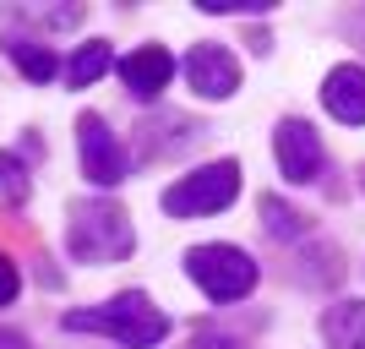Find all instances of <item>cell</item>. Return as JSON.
<instances>
[{
    "instance_id": "3957f363",
    "label": "cell",
    "mask_w": 365,
    "mask_h": 349,
    "mask_svg": "<svg viewBox=\"0 0 365 349\" xmlns=\"http://www.w3.org/2000/svg\"><path fill=\"white\" fill-rule=\"evenodd\" d=\"M185 273H191V284L218 305L245 300V295L257 289V278H262L257 262H251V251H240V246H191V251H185Z\"/></svg>"
},
{
    "instance_id": "ac0fdd59",
    "label": "cell",
    "mask_w": 365,
    "mask_h": 349,
    "mask_svg": "<svg viewBox=\"0 0 365 349\" xmlns=\"http://www.w3.org/2000/svg\"><path fill=\"white\" fill-rule=\"evenodd\" d=\"M0 349H28V338L11 333V328H0Z\"/></svg>"
},
{
    "instance_id": "ba28073f",
    "label": "cell",
    "mask_w": 365,
    "mask_h": 349,
    "mask_svg": "<svg viewBox=\"0 0 365 349\" xmlns=\"http://www.w3.org/2000/svg\"><path fill=\"white\" fill-rule=\"evenodd\" d=\"M169 76H175V55L164 44H142L120 61V82L131 98H158L169 88Z\"/></svg>"
},
{
    "instance_id": "5b68a950",
    "label": "cell",
    "mask_w": 365,
    "mask_h": 349,
    "mask_svg": "<svg viewBox=\"0 0 365 349\" xmlns=\"http://www.w3.org/2000/svg\"><path fill=\"white\" fill-rule=\"evenodd\" d=\"M76 148H82V175H88L98 191H109V186L125 181V169H131V158H125L120 137L109 131L104 115H76Z\"/></svg>"
},
{
    "instance_id": "52a82bcc",
    "label": "cell",
    "mask_w": 365,
    "mask_h": 349,
    "mask_svg": "<svg viewBox=\"0 0 365 349\" xmlns=\"http://www.w3.org/2000/svg\"><path fill=\"white\" fill-rule=\"evenodd\" d=\"M273 158H278V169H284V181H294V186L317 181V175H322V137L305 121H278Z\"/></svg>"
},
{
    "instance_id": "7a4b0ae2",
    "label": "cell",
    "mask_w": 365,
    "mask_h": 349,
    "mask_svg": "<svg viewBox=\"0 0 365 349\" xmlns=\"http://www.w3.org/2000/svg\"><path fill=\"white\" fill-rule=\"evenodd\" d=\"M131 213L115 197H76L66 208V251L76 262H120L131 257Z\"/></svg>"
},
{
    "instance_id": "e0dca14e",
    "label": "cell",
    "mask_w": 365,
    "mask_h": 349,
    "mask_svg": "<svg viewBox=\"0 0 365 349\" xmlns=\"http://www.w3.org/2000/svg\"><path fill=\"white\" fill-rule=\"evenodd\" d=\"M185 349H240L235 338H224V333H213V328H202V333H191V344Z\"/></svg>"
},
{
    "instance_id": "8fae6325",
    "label": "cell",
    "mask_w": 365,
    "mask_h": 349,
    "mask_svg": "<svg viewBox=\"0 0 365 349\" xmlns=\"http://www.w3.org/2000/svg\"><path fill=\"white\" fill-rule=\"evenodd\" d=\"M6 55H11V66L28 76V82H55V76H61V61H55L44 44H28V39H6Z\"/></svg>"
},
{
    "instance_id": "2e32d148",
    "label": "cell",
    "mask_w": 365,
    "mask_h": 349,
    "mask_svg": "<svg viewBox=\"0 0 365 349\" xmlns=\"http://www.w3.org/2000/svg\"><path fill=\"white\" fill-rule=\"evenodd\" d=\"M16 289H22V273H16V262L0 251V305H11V300H16Z\"/></svg>"
},
{
    "instance_id": "9a60e30c",
    "label": "cell",
    "mask_w": 365,
    "mask_h": 349,
    "mask_svg": "<svg viewBox=\"0 0 365 349\" xmlns=\"http://www.w3.org/2000/svg\"><path fill=\"white\" fill-rule=\"evenodd\" d=\"M197 6L207 16H235V11H251V16H257V11H273V0H197Z\"/></svg>"
},
{
    "instance_id": "8992f818",
    "label": "cell",
    "mask_w": 365,
    "mask_h": 349,
    "mask_svg": "<svg viewBox=\"0 0 365 349\" xmlns=\"http://www.w3.org/2000/svg\"><path fill=\"white\" fill-rule=\"evenodd\" d=\"M185 82H191L197 98H213L218 104V98H229V93L240 88V61H235L224 44L207 39V44H197L191 55H185Z\"/></svg>"
},
{
    "instance_id": "5bb4252c",
    "label": "cell",
    "mask_w": 365,
    "mask_h": 349,
    "mask_svg": "<svg viewBox=\"0 0 365 349\" xmlns=\"http://www.w3.org/2000/svg\"><path fill=\"white\" fill-rule=\"evenodd\" d=\"M0 197H28V169L11 153H0Z\"/></svg>"
},
{
    "instance_id": "4fadbf2b",
    "label": "cell",
    "mask_w": 365,
    "mask_h": 349,
    "mask_svg": "<svg viewBox=\"0 0 365 349\" xmlns=\"http://www.w3.org/2000/svg\"><path fill=\"white\" fill-rule=\"evenodd\" d=\"M104 71H109V44L104 39H88V44L66 61V82H71V88H93Z\"/></svg>"
},
{
    "instance_id": "30bf717a",
    "label": "cell",
    "mask_w": 365,
    "mask_h": 349,
    "mask_svg": "<svg viewBox=\"0 0 365 349\" xmlns=\"http://www.w3.org/2000/svg\"><path fill=\"white\" fill-rule=\"evenodd\" d=\"M322 338L333 349H365V300H344L322 317Z\"/></svg>"
},
{
    "instance_id": "7c38bea8",
    "label": "cell",
    "mask_w": 365,
    "mask_h": 349,
    "mask_svg": "<svg viewBox=\"0 0 365 349\" xmlns=\"http://www.w3.org/2000/svg\"><path fill=\"white\" fill-rule=\"evenodd\" d=\"M262 229H267L273 241H305L311 218H305L300 208H289L284 197H262Z\"/></svg>"
},
{
    "instance_id": "d6986e66",
    "label": "cell",
    "mask_w": 365,
    "mask_h": 349,
    "mask_svg": "<svg viewBox=\"0 0 365 349\" xmlns=\"http://www.w3.org/2000/svg\"><path fill=\"white\" fill-rule=\"evenodd\" d=\"M360 186H365V164H360Z\"/></svg>"
},
{
    "instance_id": "6da1fadb",
    "label": "cell",
    "mask_w": 365,
    "mask_h": 349,
    "mask_svg": "<svg viewBox=\"0 0 365 349\" xmlns=\"http://www.w3.org/2000/svg\"><path fill=\"white\" fill-rule=\"evenodd\" d=\"M66 328L71 333H104L125 349H153L169 338V317L142 295V289H125L104 305H82V311H66Z\"/></svg>"
},
{
    "instance_id": "277c9868",
    "label": "cell",
    "mask_w": 365,
    "mask_h": 349,
    "mask_svg": "<svg viewBox=\"0 0 365 349\" xmlns=\"http://www.w3.org/2000/svg\"><path fill=\"white\" fill-rule=\"evenodd\" d=\"M240 164L235 158H218V164H202L191 169L185 181H175L164 191V213H175V218H197V213H224L229 202L240 197Z\"/></svg>"
},
{
    "instance_id": "9c48e42d",
    "label": "cell",
    "mask_w": 365,
    "mask_h": 349,
    "mask_svg": "<svg viewBox=\"0 0 365 349\" xmlns=\"http://www.w3.org/2000/svg\"><path fill=\"white\" fill-rule=\"evenodd\" d=\"M322 104L344 126H365V66H333L322 82Z\"/></svg>"
}]
</instances>
